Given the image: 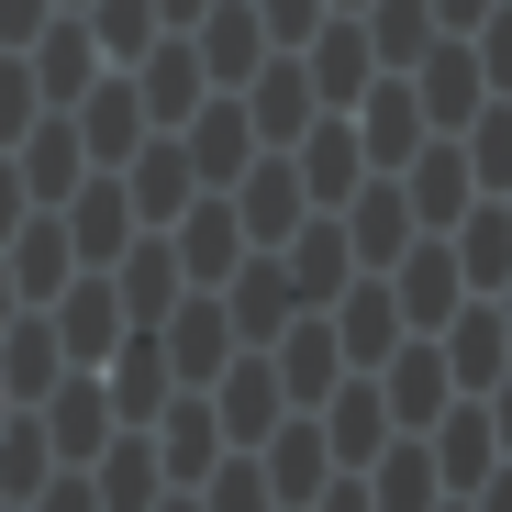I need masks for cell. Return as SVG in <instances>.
Here are the masks:
<instances>
[{
    "label": "cell",
    "instance_id": "obj_1",
    "mask_svg": "<svg viewBox=\"0 0 512 512\" xmlns=\"http://www.w3.org/2000/svg\"><path fill=\"white\" fill-rule=\"evenodd\" d=\"M423 435H435V479H446V490H479V479H490V457H501V423H490V401L435 412Z\"/></svg>",
    "mask_w": 512,
    "mask_h": 512
},
{
    "label": "cell",
    "instance_id": "obj_39",
    "mask_svg": "<svg viewBox=\"0 0 512 512\" xmlns=\"http://www.w3.org/2000/svg\"><path fill=\"white\" fill-rule=\"evenodd\" d=\"M446 512H468V501H446Z\"/></svg>",
    "mask_w": 512,
    "mask_h": 512
},
{
    "label": "cell",
    "instance_id": "obj_23",
    "mask_svg": "<svg viewBox=\"0 0 512 512\" xmlns=\"http://www.w3.org/2000/svg\"><path fill=\"white\" fill-rule=\"evenodd\" d=\"M256 34H268L256 12H223V23H212V67H223V78H256Z\"/></svg>",
    "mask_w": 512,
    "mask_h": 512
},
{
    "label": "cell",
    "instance_id": "obj_33",
    "mask_svg": "<svg viewBox=\"0 0 512 512\" xmlns=\"http://www.w3.org/2000/svg\"><path fill=\"white\" fill-rule=\"evenodd\" d=\"M256 23H279V34H312V0H268Z\"/></svg>",
    "mask_w": 512,
    "mask_h": 512
},
{
    "label": "cell",
    "instance_id": "obj_8",
    "mask_svg": "<svg viewBox=\"0 0 512 512\" xmlns=\"http://www.w3.org/2000/svg\"><path fill=\"white\" fill-rule=\"evenodd\" d=\"M423 112H435V123H468V112H479V67H468V45H423Z\"/></svg>",
    "mask_w": 512,
    "mask_h": 512
},
{
    "label": "cell",
    "instance_id": "obj_26",
    "mask_svg": "<svg viewBox=\"0 0 512 512\" xmlns=\"http://www.w3.org/2000/svg\"><path fill=\"white\" fill-rule=\"evenodd\" d=\"M212 512H279V501H268V468H223V479H212Z\"/></svg>",
    "mask_w": 512,
    "mask_h": 512
},
{
    "label": "cell",
    "instance_id": "obj_34",
    "mask_svg": "<svg viewBox=\"0 0 512 512\" xmlns=\"http://www.w3.org/2000/svg\"><path fill=\"white\" fill-rule=\"evenodd\" d=\"M435 23H457V34H468V23H490V0H435Z\"/></svg>",
    "mask_w": 512,
    "mask_h": 512
},
{
    "label": "cell",
    "instance_id": "obj_40",
    "mask_svg": "<svg viewBox=\"0 0 512 512\" xmlns=\"http://www.w3.org/2000/svg\"><path fill=\"white\" fill-rule=\"evenodd\" d=\"M501 323H512V301H501Z\"/></svg>",
    "mask_w": 512,
    "mask_h": 512
},
{
    "label": "cell",
    "instance_id": "obj_3",
    "mask_svg": "<svg viewBox=\"0 0 512 512\" xmlns=\"http://www.w3.org/2000/svg\"><path fill=\"white\" fill-rule=\"evenodd\" d=\"M435 346H446V368H457L468 390H490L501 357H512V323H501V312H457V323H435Z\"/></svg>",
    "mask_w": 512,
    "mask_h": 512
},
{
    "label": "cell",
    "instance_id": "obj_22",
    "mask_svg": "<svg viewBox=\"0 0 512 512\" xmlns=\"http://www.w3.org/2000/svg\"><path fill=\"white\" fill-rule=\"evenodd\" d=\"M468 167L490 190H512V112H479V134H468Z\"/></svg>",
    "mask_w": 512,
    "mask_h": 512
},
{
    "label": "cell",
    "instance_id": "obj_13",
    "mask_svg": "<svg viewBox=\"0 0 512 512\" xmlns=\"http://www.w3.org/2000/svg\"><path fill=\"white\" fill-rule=\"evenodd\" d=\"M279 312H290V279H279V268H245V290H234V334H245V346H279Z\"/></svg>",
    "mask_w": 512,
    "mask_h": 512
},
{
    "label": "cell",
    "instance_id": "obj_5",
    "mask_svg": "<svg viewBox=\"0 0 512 512\" xmlns=\"http://www.w3.org/2000/svg\"><path fill=\"white\" fill-rule=\"evenodd\" d=\"M401 334H412V323H401V290H346V323H334V346H346L357 368H379Z\"/></svg>",
    "mask_w": 512,
    "mask_h": 512
},
{
    "label": "cell",
    "instance_id": "obj_35",
    "mask_svg": "<svg viewBox=\"0 0 512 512\" xmlns=\"http://www.w3.org/2000/svg\"><path fill=\"white\" fill-rule=\"evenodd\" d=\"M479 512H512V468H490V479H479Z\"/></svg>",
    "mask_w": 512,
    "mask_h": 512
},
{
    "label": "cell",
    "instance_id": "obj_29",
    "mask_svg": "<svg viewBox=\"0 0 512 512\" xmlns=\"http://www.w3.org/2000/svg\"><path fill=\"white\" fill-rule=\"evenodd\" d=\"M423 12H435V0H390V12H379V34H368V45H390V56H412V45H423Z\"/></svg>",
    "mask_w": 512,
    "mask_h": 512
},
{
    "label": "cell",
    "instance_id": "obj_20",
    "mask_svg": "<svg viewBox=\"0 0 512 512\" xmlns=\"http://www.w3.org/2000/svg\"><path fill=\"white\" fill-rule=\"evenodd\" d=\"M312 56H323V90L346 101V90H368V56H379V45H368V34H346V23H334V34L312 45Z\"/></svg>",
    "mask_w": 512,
    "mask_h": 512
},
{
    "label": "cell",
    "instance_id": "obj_30",
    "mask_svg": "<svg viewBox=\"0 0 512 512\" xmlns=\"http://www.w3.org/2000/svg\"><path fill=\"white\" fill-rule=\"evenodd\" d=\"M312 190H323V201L346 190V123H323V134H312Z\"/></svg>",
    "mask_w": 512,
    "mask_h": 512
},
{
    "label": "cell",
    "instance_id": "obj_32",
    "mask_svg": "<svg viewBox=\"0 0 512 512\" xmlns=\"http://www.w3.org/2000/svg\"><path fill=\"white\" fill-rule=\"evenodd\" d=\"M479 56H490V78L512 90V12H490V34H479Z\"/></svg>",
    "mask_w": 512,
    "mask_h": 512
},
{
    "label": "cell",
    "instance_id": "obj_2",
    "mask_svg": "<svg viewBox=\"0 0 512 512\" xmlns=\"http://www.w3.org/2000/svg\"><path fill=\"white\" fill-rule=\"evenodd\" d=\"M379 368H390V401H401V423H412V435H423V423H435V401L457 390V368H446V346H435V334H423V346H390Z\"/></svg>",
    "mask_w": 512,
    "mask_h": 512
},
{
    "label": "cell",
    "instance_id": "obj_36",
    "mask_svg": "<svg viewBox=\"0 0 512 512\" xmlns=\"http://www.w3.org/2000/svg\"><path fill=\"white\" fill-rule=\"evenodd\" d=\"M490 423H501V446H512V379H490Z\"/></svg>",
    "mask_w": 512,
    "mask_h": 512
},
{
    "label": "cell",
    "instance_id": "obj_21",
    "mask_svg": "<svg viewBox=\"0 0 512 512\" xmlns=\"http://www.w3.org/2000/svg\"><path fill=\"white\" fill-rule=\"evenodd\" d=\"M190 167H201V179H234V167H245V123H234V112H212V123L190 134Z\"/></svg>",
    "mask_w": 512,
    "mask_h": 512
},
{
    "label": "cell",
    "instance_id": "obj_17",
    "mask_svg": "<svg viewBox=\"0 0 512 512\" xmlns=\"http://www.w3.org/2000/svg\"><path fill=\"white\" fill-rule=\"evenodd\" d=\"M290 279H301V290H334V279H346V234H334V223L290 234Z\"/></svg>",
    "mask_w": 512,
    "mask_h": 512
},
{
    "label": "cell",
    "instance_id": "obj_14",
    "mask_svg": "<svg viewBox=\"0 0 512 512\" xmlns=\"http://www.w3.org/2000/svg\"><path fill=\"white\" fill-rule=\"evenodd\" d=\"M435 490H446V479H435V446H401L368 501H379V512H435Z\"/></svg>",
    "mask_w": 512,
    "mask_h": 512
},
{
    "label": "cell",
    "instance_id": "obj_25",
    "mask_svg": "<svg viewBox=\"0 0 512 512\" xmlns=\"http://www.w3.org/2000/svg\"><path fill=\"white\" fill-rule=\"evenodd\" d=\"M234 234H245L234 212H190V268H201V279H212V268H234Z\"/></svg>",
    "mask_w": 512,
    "mask_h": 512
},
{
    "label": "cell",
    "instance_id": "obj_12",
    "mask_svg": "<svg viewBox=\"0 0 512 512\" xmlns=\"http://www.w3.org/2000/svg\"><path fill=\"white\" fill-rule=\"evenodd\" d=\"M457 212H468V156L435 145V156H423V179H412V223H457Z\"/></svg>",
    "mask_w": 512,
    "mask_h": 512
},
{
    "label": "cell",
    "instance_id": "obj_11",
    "mask_svg": "<svg viewBox=\"0 0 512 512\" xmlns=\"http://www.w3.org/2000/svg\"><path fill=\"white\" fill-rule=\"evenodd\" d=\"M379 446H390V423H379V390H357V379H346V390H334V457H346V468H368Z\"/></svg>",
    "mask_w": 512,
    "mask_h": 512
},
{
    "label": "cell",
    "instance_id": "obj_24",
    "mask_svg": "<svg viewBox=\"0 0 512 512\" xmlns=\"http://www.w3.org/2000/svg\"><path fill=\"white\" fill-rule=\"evenodd\" d=\"M156 112H190L201 101V67H190V45H156V90H145Z\"/></svg>",
    "mask_w": 512,
    "mask_h": 512
},
{
    "label": "cell",
    "instance_id": "obj_31",
    "mask_svg": "<svg viewBox=\"0 0 512 512\" xmlns=\"http://www.w3.org/2000/svg\"><path fill=\"white\" fill-rule=\"evenodd\" d=\"M334 357H346V346H334V334H290V379H301V390H312V379H323Z\"/></svg>",
    "mask_w": 512,
    "mask_h": 512
},
{
    "label": "cell",
    "instance_id": "obj_38",
    "mask_svg": "<svg viewBox=\"0 0 512 512\" xmlns=\"http://www.w3.org/2000/svg\"><path fill=\"white\" fill-rule=\"evenodd\" d=\"M167 512H190V501H167Z\"/></svg>",
    "mask_w": 512,
    "mask_h": 512
},
{
    "label": "cell",
    "instance_id": "obj_37",
    "mask_svg": "<svg viewBox=\"0 0 512 512\" xmlns=\"http://www.w3.org/2000/svg\"><path fill=\"white\" fill-rule=\"evenodd\" d=\"M167 12H201V0H167Z\"/></svg>",
    "mask_w": 512,
    "mask_h": 512
},
{
    "label": "cell",
    "instance_id": "obj_9",
    "mask_svg": "<svg viewBox=\"0 0 512 512\" xmlns=\"http://www.w3.org/2000/svg\"><path fill=\"white\" fill-rule=\"evenodd\" d=\"M290 212H301V167H256V179H245V234L256 245H290Z\"/></svg>",
    "mask_w": 512,
    "mask_h": 512
},
{
    "label": "cell",
    "instance_id": "obj_28",
    "mask_svg": "<svg viewBox=\"0 0 512 512\" xmlns=\"http://www.w3.org/2000/svg\"><path fill=\"white\" fill-rule=\"evenodd\" d=\"M179 201H190V156H179V145H167V156L145 167V212H179Z\"/></svg>",
    "mask_w": 512,
    "mask_h": 512
},
{
    "label": "cell",
    "instance_id": "obj_19",
    "mask_svg": "<svg viewBox=\"0 0 512 512\" xmlns=\"http://www.w3.org/2000/svg\"><path fill=\"white\" fill-rule=\"evenodd\" d=\"M401 223H412V201H401V190H379V201H368V234H346V245H357V256H368V268H390V256H401V245H412V234H401Z\"/></svg>",
    "mask_w": 512,
    "mask_h": 512
},
{
    "label": "cell",
    "instance_id": "obj_6",
    "mask_svg": "<svg viewBox=\"0 0 512 512\" xmlns=\"http://www.w3.org/2000/svg\"><path fill=\"white\" fill-rule=\"evenodd\" d=\"M446 312H457V256H446V234H435V245L401 268V323H412V334H435Z\"/></svg>",
    "mask_w": 512,
    "mask_h": 512
},
{
    "label": "cell",
    "instance_id": "obj_16",
    "mask_svg": "<svg viewBox=\"0 0 512 512\" xmlns=\"http://www.w3.org/2000/svg\"><path fill=\"white\" fill-rule=\"evenodd\" d=\"M312 112V90H301V67H256V134H290Z\"/></svg>",
    "mask_w": 512,
    "mask_h": 512
},
{
    "label": "cell",
    "instance_id": "obj_10",
    "mask_svg": "<svg viewBox=\"0 0 512 512\" xmlns=\"http://www.w3.org/2000/svg\"><path fill=\"white\" fill-rule=\"evenodd\" d=\"M212 412H223V435H234V446H256V435L279 423V368H234Z\"/></svg>",
    "mask_w": 512,
    "mask_h": 512
},
{
    "label": "cell",
    "instance_id": "obj_15",
    "mask_svg": "<svg viewBox=\"0 0 512 512\" xmlns=\"http://www.w3.org/2000/svg\"><path fill=\"white\" fill-rule=\"evenodd\" d=\"M268 446H279V457H268V490L312 501V490H323V446H312V435H279V423H268Z\"/></svg>",
    "mask_w": 512,
    "mask_h": 512
},
{
    "label": "cell",
    "instance_id": "obj_7",
    "mask_svg": "<svg viewBox=\"0 0 512 512\" xmlns=\"http://www.w3.org/2000/svg\"><path fill=\"white\" fill-rule=\"evenodd\" d=\"M223 346H234V312H223V301H190L179 323H167V368H190V379H212Z\"/></svg>",
    "mask_w": 512,
    "mask_h": 512
},
{
    "label": "cell",
    "instance_id": "obj_4",
    "mask_svg": "<svg viewBox=\"0 0 512 512\" xmlns=\"http://www.w3.org/2000/svg\"><path fill=\"white\" fill-rule=\"evenodd\" d=\"M212 446H223L212 401H167V423H156V468H167V479H212Z\"/></svg>",
    "mask_w": 512,
    "mask_h": 512
},
{
    "label": "cell",
    "instance_id": "obj_18",
    "mask_svg": "<svg viewBox=\"0 0 512 512\" xmlns=\"http://www.w3.org/2000/svg\"><path fill=\"white\" fill-rule=\"evenodd\" d=\"M457 256L479 279H512V212H468V234H457Z\"/></svg>",
    "mask_w": 512,
    "mask_h": 512
},
{
    "label": "cell",
    "instance_id": "obj_27",
    "mask_svg": "<svg viewBox=\"0 0 512 512\" xmlns=\"http://www.w3.org/2000/svg\"><path fill=\"white\" fill-rule=\"evenodd\" d=\"M368 134H379V156H412V101L379 90V101H368Z\"/></svg>",
    "mask_w": 512,
    "mask_h": 512
}]
</instances>
